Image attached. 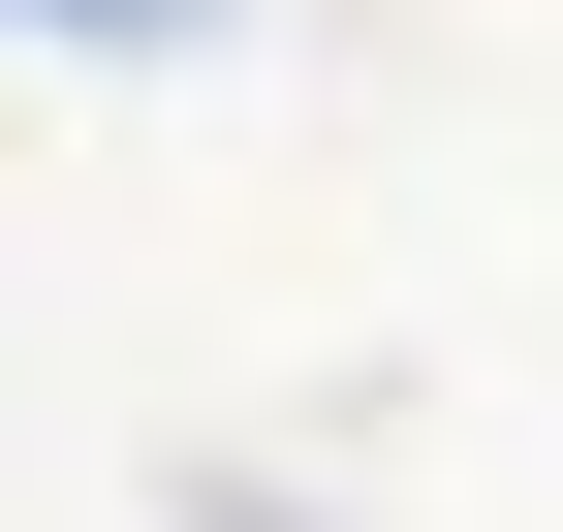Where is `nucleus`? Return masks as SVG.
Masks as SVG:
<instances>
[{
  "label": "nucleus",
  "mask_w": 563,
  "mask_h": 532,
  "mask_svg": "<svg viewBox=\"0 0 563 532\" xmlns=\"http://www.w3.org/2000/svg\"><path fill=\"white\" fill-rule=\"evenodd\" d=\"M0 32H220V0H0Z\"/></svg>",
  "instance_id": "f257e3e1"
}]
</instances>
